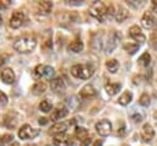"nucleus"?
<instances>
[{"instance_id":"nucleus-31","label":"nucleus","mask_w":157,"mask_h":146,"mask_svg":"<svg viewBox=\"0 0 157 146\" xmlns=\"http://www.w3.org/2000/svg\"><path fill=\"white\" fill-rule=\"evenodd\" d=\"M150 102H151L150 96H148L147 93H142L141 97H140V99H139V103H140L141 106H144V107H148V106H150Z\"/></svg>"},{"instance_id":"nucleus-6","label":"nucleus","mask_w":157,"mask_h":146,"mask_svg":"<svg viewBox=\"0 0 157 146\" xmlns=\"http://www.w3.org/2000/svg\"><path fill=\"white\" fill-rule=\"evenodd\" d=\"M36 77H45V79H52L54 76V69L49 65H38L34 70Z\"/></svg>"},{"instance_id":"nucleus-43","label":"nucleus","mask_w":157,"mask_h":146,"mask_svg":"<svg viewBox=\"0 0 157 146\" xmlns=\"http://www.w3.org/2000/svg\"><path fill=\"white\" fill-rule=\"evenodd\" d=\"M11 146H18V144H16V142H15V144H12Z\"/></svg>"},{"instance_id":"nucleus-23","label":"nucleus","mask_w":157,"mask_h":146,"mask_svg":"<svg viewBox=\"0 0 157 146\" xmlns=\"http://www.w3.org/2000/svg\"><path fill=\"white\" fill-rule=\"evenodd\" d=\"M128 16H129V12H128V10L126 9H124V7H119L118 9V11L115 12V20H117V22H124L126 18H128Z\"/></svg>"},{"instance_id":"nucleus-41","label":"nucleus","mask_w":157,"mask_h":146,"mask_svg":"<svg viewBox=\"0 0 157 146\" xmlns=\"http://www.w3.org/2000/svg\"><path fill=\"white\" fill-rule=\"evenodd\" d=\"M152 47H153V48H155V49L157 50V38L152 40Z\"/></svg>"},{"instance_id":"nucleus-19","label":"nucleus","mask_w":157,"mask_h":146,"mask_svg":"<svg viewBox=\"0 0 157 146\" xmlns=\"http://www.w3.org/2000/svg\"><path fill=\"white\" fill-rule=\"evenodd\" d=\"M66 130H67V123H64V121L56 123V124H54L50 128V133L52 134H55V135H58V134H65Z\"/></svg>"},{"instance_id":"nucleus-45","label":"nucleus","mask_w":157,"mask_h":146,"mask_svg":"<svg viewBox=\"0 0 157 146\" xmlns=\"http://www.w3.org/2000/svg\"><path fill=\"white\" fill-rule=\"evenodd\" d=\"M26 146H36V145H26Z\"/></svg>"},{"instance_id":"nucleus-9","label":"nucleus","mask_w":157,"mask_h":146,"mask_svg":"<svg viewBox=\"0 0 157 146\" xmlns=\"http://www.w3.org/2000/svg\"><path fill=\"white\" fill-rule=\"evenodd\" d=\"M25 21V15L22 11H15L10 18V26L12 28H18Z\"/></svg>"},{"instance_id":"nucleus-10","label":"nucleus","mask_w":157,"mask_h":146,"mask_svg":"<svg viewBox=\"0 0 157 146\" xmlns=\"http://www.w3.org/2000/svg\"><path fill=\"white\" fill-rule=\"evenodd\" d=\"M17 123H18V115H17L15 112H10V113H7V114L5 115V118H4V125L7 126L9 129H13V128H16Z\"/></svg>"},{"instance_id":"nucleus-13","label":"nucleus","mask_w":157,"mask_h":146,"mask_svg":"<svg viewBox=\"0 0 157 146\" xmlns=\"http://www.w3.org/2000/svg\"><path fill=\"white\" fill-rule=\"evenodd\" d=\"M97 94L96 92V88L92 86V85H85L81 90H80V97L83 98V99H88V98H92Z\"/></svg>"},{"instance_id":"nucleus-1","label":"nucleus","mask_w":157,"mask_h":146,"mask_svg":"<svg viewBox=\"0 0 157 146\" xmlns=\"http://www.w3.org/2000/svg\"><path fill=\"white\" fill-rule=\"evenodd\" d=\"M37 45V40L33 37H21L13 42V49L18 53H31Z\"/></svg>"},{"instance_id":"nucleus-44","label":"nucleus","mask_w":157,"mask_h":146,"mask_svg":"<svg viewBox=\"0 0 157 146\" xmlns=\"http://www.w3.org/2000/svg\"><path fill=\"white\" fill-rule=\"evenodd\" d=\"M1 22H2V18H1V15H0V25H1Z\"/></svg>"},{"instance_id":"nucleus-11","label":"nucleus","mask_w":157,"mask_h":146,"mask_svg":"<svg viewBox=\"0 0 157 146\" xmlns=\"http://www.w3.org/2000/svg\"><path fill=\"white\" fill-rule=\"evenodd\" d=\"M155 136V130L152 129V126L150 124H144L142 129H141V139L145 142H150Z\"/></svg>"},{"instance_id":"nucleus-8","label":"nucleus","mask_w":157,"mask_h":146,"mask_svg":"<svg viewBox=\"0 0 157 146\" xmlns=\"http://www.w3.org/2000/svg\"><path fill=\"white\" fill-rule=\"evenodd\" d=\"M129 36L139 43H144L146 40V37H145V34L142 33V31L139 26H131L129 28Z\"/></svg>"},{"instance_id":"nucleus-33","label":"nucleus","mask_w":157,"mask_h":146,"mask_svg":"<svg viewBox=\"0 0 157 146\" xmlns=\"http://www.w3.org/2000/svg\"><path fill=\"white\" fill-rule=\"evenodd\" d=\"M131 119H132L135 123H140V121L144 119V115H142L141 113H137V112H135L134 114H131Z\"/></svg>"},{"instance_id":"nucleus-4","label":"nucleus","mask_w":157,"mask_h":146,"mask_svg":"<svg viewBox=\"0 0 157 146\" xmlns=\"http://www.w3.org/2000/svg\"><path fill=\"white\" fill-rule=\"evenodd\" d=\"M39 133H40L39 129H34V128H32L31 125L25 124V125H22V126L20 128V130H18V137L22 139V140L34 139Z\"/></svg>"},{"instance_id":"nucleus-3","label":"nucleus","mask_w":157,"mask_h":146,"mask_svg":"<svg viewBox=\"0 0 157 146\" xmlns=\"http://www.w3.org/2000/svg\"><path fill=\"white\" fill-rule=\"evenodd\" d=\"M90 13H91L93 17L98 18L101 22H103V20L105 18V16H107V13H108V7H107L105 4L102 2V1H94V2H92L91 6H90Z\"/></svg>"},{"instance_id":"nucleus-7","label":"nucleus","mask_w":157,"mask_h":146,"mask_svg":"<svg viewBox=\"0 0 157 146\" xmlns=\"http://www.w3.org/2000/svg\"><path fill=\"white\" fill-rule=\"evenodd\" d=\"M96 131L101 135V136H107L110 134L112 131V124L109 120L107 119H102L96 124Z\"/></svg>"},{"instance_id":"nucleus-26","label":"nucleus","mask_w":157,"mask_h":146,"mask_svg":"<svg viewBox=\"0 0 157 146\" xmlns=\"http://www.w3.org/2000/svg\"><path fill=\"white\" fill-rule=\"evenodd\" d=\"M105 66H107V69H108L109 72L114 74V72L119 69V63H118L115 59H109V60L105 61Z\"/></svg>"},{"instance_id":"nucleus-36","label":"nucleus","mask_w":157,"mask_h":146,"mask_svg":"<svg viewBox=\"0 0 157 146\" xmlns=\"http://www.w3.org/2000/svg\"><path fill=\"white\" fill-rule=\"evenodd\" d=\"M7 59H9V56H7V55H5V54H2V55H0V65H2V64H5V63L7 61Z\"/></svg>"},{"instance_id":"nucleus-42","label":"nucleus","mask_w":157,"mask_h":146,"mask_svg":"<svg viewBox=\"0 0 157 146\" xmlns=\"http://www.w3.org/2000/svg\"><path fill=\"white\" fill-rule=\"evenodd\" d=\"M153 117H155V119H157V112H155V114H153Z\"/></svg>"},{"instance_id":"nucleus-12","label":"nucleus","mask_w":157,"mask_h":146,"mask_svg":"<svg viewBox=\"0 0 157 146\" xmlns=\"http://www.w3.org/2000/svg\"><path fill=\"white\" fill-rule=\"evenodd\" d=\"M0 77L2 80V82L7 83V85H11L15 82V72L12 71V69L10 67H5L1 70L0 72Z\"/></svg>"},{"instance_id":"nucleus-46","label":"nucleus","mask_w":157,"mask_h":146,"mask_svg":"<svg viewBox=\"0 0 157 146\" xmlns=\"http://www.w3.org/2000/svg\"><path fill=\"white\" fill-rule=\"evenodd\" d=\"M0 146H1V145H0Z\"/></svg>"},{"instance_id":"nucleus-28","label":"nucleus","mask_w":157,"mask_h":146,"mask_svg":"<svg viewBox=\"0 0 157 146\" xmlns=\"http://www.w3.org/2000/svg\"><path fill=\"white\" fill-rule=\"evenodd\" d=\"M75 135H76V137L80 140V142L83 141V140H86L87 137H90V136H88V131H87V129H85V128H76Z\"/></svg>"},{"instance_id":"nucleus-30","label":"nucleus","mask_w":157,"mask_h":146,"mask_svg":"<svg viewBox=\"0 0 157 146\" xmlns=\"http://www.w3.org/2000/svg\"><path fill=\"white\" fill-rule=\"evenodd\" d=\"M39 109H40L42 112H44V113H48V112H50V109H52V103H50L49 101H47V99H43V101L39 103Z\"/></svg>"},{"instance_id":"nucleus-34","label":"nucleus","mask_w":157,"mask_h":146,"mask_svg":"<svg viewBox=\"0 0 157 146\" xmlns=\"http://www.w3.org/2000/svg\"><path fill=\"white\" fill-rule=\"evenodd\" d=\"M7 104V96L0 91V107H4Z\"/></svg>"},{"instance_id":"nucleus-17","label":"nucleus","mask_w":157,"mask_h":146,"mask_svg":"<svg viewBox=\"0 0 157 146\" xmlns=\"http://www.w3.org/2000/svg\"><path fill=\"white\" fill-rule=\"evenodd\" d=\"M52 7H53V4L50 1H38L36 5L37 12H39L42 15H48L52 11Z\"/></svg>"},{"instance_id":"nucleus-21","label":"nucleus","mask_w":157,"mask_h":146,"mask_svg":"<svg viewBox=\"0 0 157 146\" xmlns=\"http://www.w3.org/2000/svg\"><path fill=\"white\" fill-rule=\"evenodd\" d=\"M69 49H70L71 52H74V53H80V52H82V50H83V43H82V40L78 39V38H76L75 40H72V42L69 44Z\"/></svg>"},{"instance_id":"nucleus-29","label":"nucleus","mask_w":157,"mask_h":146,"mask_svg":"<svg viewBox=\"0 0 157 146\" xmlns=\"http://www.w3.org/2000/svg\"><path fill=\"white\" fill-rule=\"evenodd\" d=\"M124 49L129 53V54H135L139 50V44H132V43H125L124 44Z\"/></svg>"},{"instance_id":"nucleus-22","label":"nucleus","mask_w":157,"mask_h":146,"mask_svg":"<svg viewBox=\"0 0 157 146\" xmlns=\"http://www.w3.org/2000/svg\"><path fill=\"white\" fill-rule=\"evenodd\" d=\"M91 47L94 52H99L102 49V38H101V34H93L92 37V40H91Z\"/></svg>"},{"instance_id":"nucleus-24","label":"nucleus","mask_w":157,"mask_h":146,"mask_svg":"<svg viewBox=\"0 0 157 146\" xmlns=\"http://www.w3.org/2000/svg\"><path fill=\"white\" fill-rule=\"evenodd\" d=\"M131 99H132V93H131L130 91H125V92L119 97L118 102H119V104H121V106H126V104H129V103L131 102Z\"/></svg>"},{"instance_id":"nucleus-16","label":"nucleus","mask_w":157,"mask_h":146,"mask_svg":"<svg viewBox=\"0 0 157 146\" xmlns=\"http://www.w3.org/2000/svg\"><path fill=\"white\" fill-rule=\"evenodd\" d=\"M118 39H119L118 33L113 31V32L109 34V38H108V42H107V53L114 52V49H115L117 45H118Z\"/></svg>"},{"instance_id":"nucleus-27","label":"nucleus","mask_w":157,"mask_h":146,"mask_svg":"<svg viewBox=\"0 0 157 146\" xmlns=\"http://www.w3.org/2000/svg\"><path fill=\"white\" fill-rule=\"evenodd\" d=\"M150 63H151V55L148 54V52H145L144 54H141V56L139 58V64L141 66L146 67L150 65Z\"/></svg>"},{"instance_id":"nucleus-5","label":"nucleus","mask_w":157,"mask_h":146,"mask_svg":"<svg viewBox=\"0 0 157 146\" xmlns=\"http://www.w3.org/2000/svg\"><path fill=\"white\" fill-rule=\"evenodd\" d=\"M53 144L55 146H74L75 141L70 135L66 134H58L53 139Z\"/></svg>"},{"instance_id":"nucleus-35","label":"nucleus","mask_w":157,"mask_h":146,"mask_svg":"<svg viewBox=\"0 0 157 146\" xmlns=\"http://www.w3.org/2000/svg\"><path fill=\"white\" fill-rule=\"evenodd\" d=\"M10 5L9 0H0V9H6Z\"/></svg>"},{"instance_id":"nucleus-18","label":"nucleus","mask_w":157,"mask_h":146,"mask_svg":"<svg viewBox=\"0 0 157 146\" xmlns=\"http://www.w3.org/2000/svg\"><path fill=\"white\" fill-rule=\"evenodd\" d=\"M67 109L66 108H58V109H54L53 113L50 114V120L52 121H58L63 118H65L67 115Z\"/></svg>"},{"instance_id":"nucleus-37","label":"nucleus","mask_w":157,"mask_h":146,"mask_svg":"<svg viewBox=\"0 0 157 146\" xmlns=\"http://www.w3.org/2000/svg\"><path fill=\"white\" fill-rule=\"evenodd\" d=\"M90 142H91V137H87L86 140H83V141L80 142V146H88Z\"/></svg>"},{"instance_id":"nucleus-15","label":"nucleus","mask_w":157,"mask_h":146,"mask_svg":"<svg viewBox=\"0 0 157 146\" xmlns=\"http://www.w3.org/2000/svg\"><path fill=\"white\" fill-rule=\"evenodd\" d=\"M153 23H155V17H153V15H152L150 11H145V13L142 15V18H141V25H142V27L146 28V29H150V28H152Z\"/></svg>"},{"instance_id":"nucleus-39","label":"nucleus","mask_w":157,"mask_h":146,"mask_svg":"<svg viewBox=\"0 0 157 146\" xmlns=\"http://www.w3.org/2000/svg\"><path fill=\"white\" fill-rule=\"evenodd\" d=\"M47 123H48V119H47V118H40V119H39V124H40V125H44V124H47Z\"/></svg>"},{"instance_id":"nucleus-14","label":"nucleus","mask_w":157,"mask_h":146,"mask_svg":"<svg viewBox=\"0 0 157 146\" xmlns=\"http://www.w3.org/2000/svg\"><path fill=\"white\" fill-rule=\"evenodd\" d=\"M50 88L56 93H63L65 91V82L61 77H55L50 81Z\"/></svg>"},{"instance_id":"nucleus-20","label":"nucleus","mask_w":157,"mask_h":146,"mask_svg":"<svg viewBox=\"0 0 157 146\" xmlns=\"http://www.w3.org/2000/svg\"><path fill=\"white\" fill-rule=\"evenodd\" d=\"M45 90H47V83H45L44 81H38V82H36V83L32 86V93L36 94V96L44 93Z\"/></svg>"},{"instance_id":"nucleus-32","label":"nucleus","mask_w":157,"mask_h":146,"mask_svg":"<svg viewBox=\"0 0 157 146\" xmlns=\"http://www.w3.org/2000/svg\"><path fill=\"white\" fill-rule=\"evenodd\" d=\"M12 139H13L12 134H4V135L0 136V142H1V144L10 142V141H12Z\"/></svg>"},{"instance_id":"nucleus-25","label":"nucleus","mask_w":157,"mask_h":146,"mask_svg":"<svg viewBox=\"0 0 157 146\" xmlns=\"http://www.w3.org/2000/svg\"><path fill=\"white\" fill-rule=\"evenodd\" d=\"M120 90V83H107L105 85V92L109 96H114L119 92Z\"/></svg>"},{"instance_id":"nucleus-38","label":"nucleus","mask_w":157,"mask_h":146,"mask_svg":"<svg viewBox=\"0 0 157 146\" xmlns=\"http://www.w3.org/2000/svg\"><path fill=\"white\" fill-rule=\"evenodd\" d=\"M151 9L153 12H157V0H153L152 4H151Z\"/></svg>"},{"instance_id":"nucleus-2","label":"nucleus","mask_w":157,"mask_h":146,"mask_svg":"<svg viewBox=\"0 0 157 146\" xmlns=\"http://www.w3.org/2000/svg\"><path fill=\"white\" fill-rule=\"evenodd\" d=\"M70 72H71V75L74 76V77H76V79H82V80H86V79H90L92 75H93V72H94V70H93V67L91 66V65H88V64H76V65H74L71 69H70Z\"/></svg>"},{"instance_id":"nucleus-40","label":"nucleus","mask_w":157,"mask_h":146,"mask_svg":"<svg viewBox=\"0 0 157 146\" xmlns=\"http://www.w3.org/2000/svg\"><path fill=\"white\" fill-rule=\"evenodd\" d=\"M102 144H103V141H102V140H97V141H94L93 146H102Z\"/></svg>"}]
</instances>
